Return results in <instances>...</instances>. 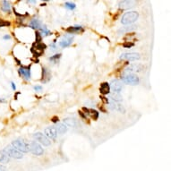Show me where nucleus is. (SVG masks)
<instances>
[{
	"label": "nucleus",
	"mask_w": 171,
	"mask_h": 171,
	"mask_svg": "<svg viewBox=\"0 0 171 171\" xmlns=\"http://www.w3.org/2000/svg\"><path fill=\"white\" fill-rule=\"evenodd\" d=\"M139 17V13L135 11H131V12H127L122 16L121 19V23L123 24H132L134 23L135 21H137Z\"/></svg>",
	"instance_id": "obj_1"
},
{
	"label": "nucleus",
	"mask_w": 171,
	"mask_h": 171,
	"mask_svg": "<svg viewBox=\"0 0 171 171\" xmlns=\"http://www.w3.org/2000/svg\"><path fill=\"white\" fill-rule=\"evenodd\" d=\"M121 80L126 84L136 85L139 83V77L134 73H125L121 77Z\"/></svg>",
	"instance_id": "obj_2"
},
{
	"label": "nucleus",
	"mask_w": 171,
	"mask_h": 171,
	"mask_svg": "<svg viewBox=\"0 0 171 171\" xmlns=\"http://www.w3.org/2000/svg\"><path fill=\"white\" fill-rule=\"evenodd\" d=\"M3 151L8 155V157H9V158L11 157V158H13V159H22V158L23 157V153L20 152L19 151H17L15 148H13L11 144L8 145V146H6V147L3 150Z\"/></svg>",
	"instance_id": "obj_3"
},
{
	"label": "nucleus",
	"mask_w": 171,
	"mask_h": 171,
	"mask_svg": "<svg viewBox=\"0 0 171 171\" xmlns=\"http://www.w3.org/2000/svg\"><path fill=\"white\" fill-rule=\"evenodd\" d=\"M46 49H47L46 44H44L42 42H40V43H36L35 42L33 45L32 48H30V52L34 55V57H39L42 56V54H43V52Z\"/></svg>",
	"instance_id": "obj_4"
},
{
	"label": "nucleus",
	"mask_w": 171,
	"mask_h": 171,
	"mask_svg": "<svg viewBox=\"0 0 171 171\" xmlns=\"http://www.w3.org/2000/svg\"><path fill=\"white\" fill-rule=\"evenodd\" d=\"M13 148H15L17 151H19L20 152H28L29 149H28V143L26 142H24L22 139H17L14 140L13 142H12L11 144Z\"/></svg>",
	"instance_id": "obj_5"
},
{
	"label": "nucleus",
	"mask_w": 171,
	"mask_h": 171,
	"mask_svg": "<svg viewBox=\"0 0 171 171\" xmlns=\"http://www.w3.org/2000/svg\"><path fill=\"white\" fill-rule=\"evenodd\" d=\"M28 149L33 154L36 155V156H40V155L43 154V149L36 142H30V143H28Z\"/></svg>",
	"instance_id": "obj_6"
},
{
	"label": "nucleus",
	"mask_w": 171,
	"mask_h": 171,
	"mask_svg": "<svg viewBox=\"0 0 171 171\" xmlns=\"http://www.w3.org/2000/svg\"><path fill=\"white\" fill-rule=\"evenodd\" d=\"M33 138L36 140L37 142H39L40 143H41L44 146H49L50 145L51 142L49 141V139L47 137L45 134H41V133H36L33 134Z\"/></svg>",
	"instance_id": "obj_7"
},
{
	"label": "nucleus",
	"mask_w": 171,
	"mask_h": 171,
	"mask_svg": "<svg viewBox=\"0 0 171 171\" xmlns=\"http://www.w3.org/2000/svg\"><path fill=\"white\" fill-rule=\"evenodd\" d=\"M120 59L126 61H136L140 59V55L138 53H124L121 55Z\"/></svg>",
	"instance_id": "obj_8"
},
{
	"label": "nucleus",
	"mask_w": 171,
	"mask_h": 171,
	"mask_svg": "<svg viewBox=\"0 0 171 171\" xmlns=\"http://www.w3.org/2000/svg\"><path fill=\"white\" fill-rule=\"evenodd\" d=\"M136 4V1H133V0H123V1H120L118 4V6L120 9H130L132 7H134Z\"/></svg>",
	"instance_id": "obj_9"
},
{
	"label": "nucleus",
	"mask_w": 171,
	"mask_h": 171,
	"mask_svg": "<svg viewBox=\"0 0 171 171\" xmlns=\"http://www.w3.org/2000/svg\"><path fill=\"white\" fill-rule=\"evenodd\" d=\"M73 40V36L66 35V36H65L63 39L60 40L59 46L62 47V48H67V47H69L72 44Z\"/></svg>",
	"instance_id": "obj_10"
},
{
	"label": "nucleus",
	"mask_w": 171,
	"mask_h": 171,
	"mask_svg": "<svg viewBox=\"0 0 171 171\" xmlns=\"http://www.w3.org/2000/svg\"><path fill=\"white\" fill-rule=\"evenodd\" d=\"M110 86L111 87L113 92H117V93H119L122 90V89H123V84H122V83L119 80H113L110 83Z\"/></svg>",
	"instance_id": "obj_11"
},
{
	"label": "nucleus",
	"mask_w": 171,
	"mask_h": 171,
	"mask_svg": "<svg viewBox=\"0 0 171 171\" xmlns=\"http://www.w3.org/2000/svg\"><path fill=\"white\" fill-rule=\"evenodd\" d=\"M19 73L24 77L26 80H30V66H22L19 69Z\"/></svg>",
	"instance_id": "obj_12"
},
{
	"label": "nucleus",
	"mask_w": 171,
	"mask_h": 171,
	"mask_svg": "<svg viewBox=\"0 0 171 171\" xmlns=\"http://www.w3.org/2000/svg\"><path fill=\"white\" fill-rule=\"evenodd\" d=\"M45 135L50 139H56L57 136V132L55 127H47L45 129Z\"/></svg>",
	"instance_id": "obj_13"
},
{
	"label": "nucleus",
	"mask_w": 171,
	"mask_h": 171,
	"mask_svg": "<svg viewBox=\"0 0 171 171\" xmlns=\"http://www.w3.org/2000/svg\"><path fill=\"white\" fill-rule=\"evenodd\" d=\"M142 69H143V66L141 65H137V64L131 65L127 68H126L125 73H133L134 72H140ZM125 73H124V74H125Z\"/></svg>",
	"instance_id": "obj_14"
},
{
	"label": "nucleus",
	"mask_w": 171,
	"mask_h": 171,
	"mask_svg": "<svg viewBox=\"0 0 171 171\" xmlns=\"http://www.w3.org/2000/svg\"><path fill=\"white\" fill-rule=\"evenodd\" d=\"M110 110H117V111H119V112H121V113H125V108H124V107L121 105V104H119V103H117V102H110Z\"/></svg>",
	"instance_id": "obj_15"
},
{
	"label": "nucleus",
	"mask_w": 171,
	"mask_h": 171,
	"mask_svg": "<svg viewBox=\"0 0 171 171\" xmlns=\"http://www.w3.org/2000/svg\"><path fill=\"white\" fill-rule=\"evenodd\" d=\"M51 78V74L49 73V71L47 69L46 67H43L42 68V79H41V82L42 83H48Z\"/></svg>",
	"instance_id": "obj_16"
},
{
	"label": "nucleus",
	"mask_w": 171,
	"mask_h": 171,
	"mask_svg": "<svg viewBox=\"0 0 171 171\" xmlns=\"http://www.w3.org/2000/svg\"><path fill=\"white\" fill-rule=\"evenodd\" d=\"M100 90L101 92V94H103V95L108 94V93L110 92V84H108V83H101Z\"/></svg>",
	"instance_id": "obj_17"
},
{
	"label": "nucleus",
	"mask_w": 171,
	"mask_h": 171,
	"mask_svg": "<svg viewBox=\"0 0 171 171\" xmlns=\"http://www.w3.org/2000/svg\"><path fill=\"white\" fill-rule=\"evenodd\" d=\"M108 98H110V100H112L113 102H120L122 100V96L120 95V93H117V92H112L108 95Z\"/></svg>",
	"instance_id": "obj_18"
},
{
	"label": "nucleus",
	"mask_w": 171,
	"mask_h": 171,
	"mask_svg": "<svg viewBox=\"0 0 171 171\" xmlns=\"http://www.w3.org/2000/svg\"><path fill=\"white\" fill-rule=\"evenodd\" d=\"M55 128H56L57 132L58 134H63L66 133V131H67L66 126L65 125V124H62V123H58Z\"/></svg>",
	"instance_id": "obj_19"
},
{
	"label": "nucleus",
	"mask_w": 171,
	"mask_h": 171,
	"mask_svg": "<svg viewBox=\"0 0 171 171\" xmlns=\"http://www.w3.org/2000/svg\"><path fill=\"white\" fill-rule=\"evenodd\" d=\"M64 123L66 126H70V127H75L77 126V122L74 118H65L64 119Z\"/></svg>",
	"instance_id": "obj_20"
},
{
	"label": "nucleus",
	"mask_w": 171,
	"mask_h": 171,
	"mask_svg": "<svg viewBox=\"0 0 171 171\" xmlns=\"http://www.w3.org/2000/svg\"><path fill=\"white\" fill-rule=\"evenodd\" d=\"M83 29L82 26H71V27L66 29V32L69 33H77L83 32Z\"/></svg>",
	"instance_id": "obj_21"
},
{
	"label": "nucleus",
	"mask_w": 171,
	"mask_h": 171,
	"mask_svg": "<svg viewBox=\"0 0 171 171\" xmlns=\"http://www.w3.org/2000/svg\"><path fill=\"white\" fill-rule=\"evenodd\" d=\"M30 27L32 29H35L38 30L41 27V22L38 19H33L30 23Z\"/></svg>",
	"instance_id": "obj_22"
},
{
	"label": "nucleus",
	"mask_w": 171,
	"mask_h": 171,
	"mask_svg": "<svg viewBox=\"0 0 171 171\" xmlns=\"http://www.w3.org/2000/svg\"><path fill=\"white\" fill-rule=\"evenodd\" d=\"M1 10L5 13H10L11 10V6L10 3L8 1H2V5H1Z\"/></svg>",
	"instance_id": "obj_23"
},
{
	"label": "nucleus",
	"mask_w": 171,
	"mask_h": 171,
	"mask_svg": "<svg viewBox=\"0 0 171 171\" xmlns=\"http://www.w3.org/2000/svg\"><path fill=\"white\" fill-rule=\"evenodd\" d=\"M10 158L8 157V155L6 153H5L3 151H0V162L1 163H7L9 162Z\"/></svg>",
	"instance_id": "obj_24"
},
{
	"label": "nucleus",
	"mask_w": 171,
	"mask_h": 171,
	"mask_svg": "<svg viewBox=\"0 0 171 171\" xmlns=\"http://www.w3.org/2000/svg\"><path fill=\"white\" fill-rule=\"evenodd\" d=\"M88 116H90L93 120H97L99 118V112L97 110H90L89 108V112H88Z\"/></svg>",
	"instance_id": "obj_25"
},
{
	"label": "nucleus",
	"mask_w": 171,
	"mask_h": 171,
	"mask_svg": "<svg viewBox=\"0 0 171 171\" xmlns=\"http://www.w3.org/2000/svg\"><path fill=\"white\" fill-rule=\"evenodd\" d=\"M40 32H41V33L40 34H42L43 36H49V35H51V32L50 30L47 28L46 26H42L41 28H40Z\"/></svg>",
	"instance_id": "obj_26"
},
{
	"label": "nucleus",
	"mask_w": 171,
	"mask_h": 171,
	"mask_svg": "<svg viewBox=\"0 0 171 171\" xmlns=\"http://www.w3.org/2000/svg\"><path fill=\"white\" fill-rule=\"evenodd\" d=\"M136 26L135 25H133V26H126V27H125V28H122L120 30H119V33H126V32H130V30H132L133 29H134Z\"/></svg>",
	"instance_id": "obj_27"
},
{
	"label": "nucleus",
	"mask_w": 171,
	"mask_h": 171,
	"mask_svg": "<svg viewBox=\"0 0 171 171\" xmlns=\"http://www.w3.org/2000/svg\"><path fill=\"white\" fill-rule=\"evenodd\" d=\"M65 6H66V7L67 9H69V10H73V9L76 7V6H75L74 3H70V2H66V3L65 4Z\"/></svg>",
	"instance_id": "obj_28"
},
{
	"label": "nucleus",
	"mask_w": 171,
	"mask_h": 171,
	"mask_svg": "<svg viewBox=\"0 0 171 171\" xmlns=\"http://www.w3.org/2000/svg\"><path fill=\"white\" fill-rule=\"evenodd\" d=\"M60 57H61V54H57V55H55V56L51 57L49 58V60H50V61H54L55 63H57V60H58Z\"/></svg>",
	"instance_id": "obj_29"
},
{
	"label": "nucleus",
	"mask_w": 171,
	"mask_h": 171,
	"mask_svg": "<svg viewBox=\"0 0 171 171\" xmlns=\"http://www.w3.org/2000/svg\"><path fill=\"white\" fill-rule=\"evenodd\" d=\"M35 34H36V43H40L42 40V36H41L40 33L37 32Z\"/></svg>",
	"instance_id": "obj_30"
},
{
	"label": "nucleus",
	"mask_w": 171,
	"mask_h": 171,
	"mask_svg": "<svg viewBox=\"0 0 171 171\" xmlns=\"http://www.w3.org/2000/svg\"><path fill=\"white\" fill-rule=\"evenodd\" d=\"M123 46L125 47V48H131V47L134 46V43H132V42H126Z\"/></svg>",
	"instance_id": "obj_31"
},
{
	"label": "nucleus",
	"mask_w": 171,
	"mask_h": 171,
	"mask_svg": "<svg viewBox=\"0 0 171 171\" xmlns=\"http://www.w3.org/2000/svg\"><path fill=\"white\" fill-rule=\"evenodd\" d=\"M34 90H35L36 91H40V90H42V87L40 86V85H36V86H34Z\"/></svg>",
	"instance_id": "obj_32"
},
{
	"label": "nucleus",
	"mask_w": 171,
	"mask_h": 171,
	"mask_svg": "<svg viewBox=\"0 0 171 171\" xmlns=\"http://www.w3.org/2000/svg\"><path fill=\"white\" fill-rule=\"evenodd\" d=\"M79 115H80V116H81L83 119H86V118H87V117L83 114V111H79Z\"/></svg>",
	"instance_id": "obj_33"
},
{
	"label": "nucleus",
	"mask_w": 171,
	"mask_h": 171,
	"mask_svg": "<svg viewBox=\"0 0 171 171\" xmlns=\"http://www.w3.org/2000/svg\"><path fill=\"white\" fill-rule=\"evenodd\" d=\"M100 99H102V100H103L105 103H107V104H108V100H107L106 97H103V96H102V97H100Z\"/></svg>",
	"instance_id": "obj_34"
},
{
	"label": "nucleus",
	"mask_w": 171,
	"mask_h": 171,
	"mask_svg": "<svg viewBox=\"0 0 171 171\" xmlns=\"http://www.w3.org/2000/svg\"><path fill=\"white\" fill-rule=\"evenodd\" d=\"M0 171H6V167L0 165Z\"/></svg>",
	"instance_id": "obj_35"
},
{
	"label": "nucleus",
	"mask_w": 171,
	"mask_h": 171,
	"mask_svg": "<svg viewBox=\"0 0 171 171\" xmlns=\"http://www.w3.org/2000/svg\"><path fill=\"white\" fill-rule=\"evenodd\" d=\"M51 120H52V122H54V123H57V122L58 121V117H53Z\"/></svg>",
	"instance_id": "obj_36"
},
{
	"label": "nucleus",
	"mask_w": 171,
	"mask_h": 171,
	"mask_svg": "<svg viewBox=\"0 0 171 171\" xmlns=\"http://www.w3.org/2000/svg\"><path fill=\"white\" fill-rule=\"evenodd\" d=\"M11 85H12V89H13V90H15V89H16V86H15L14 83H11Z\"/></svg>",
	"instance_id": "obj_37"
},
{
	"label": "nucleus",
	"mask_w": 171,
	"mask_h": 171,
	"mask_svg": "<svg viewBox=\"0 0 171 171\" xmlns=\"http://www.w3.org/2000/svg\"><path fill=\"white\" fill-rule=\"evenodd\" d=\"M10 38H11V37H10L9 35H5V36L3 37V39H4V40H9Z\"/></svg>",
	"instance_id": "obj_38"
},
{
	"label": "nucleus",
	"mask_w": 171,
	"mask_h": 171,
	"mask_svg": "<svg viewBox=\"0 0 171 171\" xmlns=\"http://www.w3.org/2000/svg\"><path fill=\"white\" fill-rule=\"evenodd\" d=\"M0 102H6V100H3V99H0Z\"/></svg>",
	"instance_id": "obj_39"
}]
</instances>
